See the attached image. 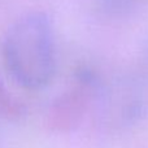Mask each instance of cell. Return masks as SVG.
<instances>
[{"mask_svg":"<svg viewBox=\"0 0 148 148\" xmlns=\"http://www.w3.org/2000/svg\"><path fill=\"white\" fill-rule=\"evenodd\" d=\"M3 51L9 73L25 88H42L53 77V33L47 16L31 13L20 18L8 30Z\"/></svg>","mask_w":148,"mask_h":148,"instance_id":"obj_1","label":"cell"},{"mask_svg":"<svg viewBox=\"0 0 148 148\" xmlns=\"http://www.w3.org/2000/svg\"><path fill=\"white\" fill-rule=\"evenodd\" d=\"M103 9L112 14H123L148 3V0H99Z\"/></svg>","mask_w":148,"mask_h":148,"instance_id":"obj_2","label":"cell"}]
</instances>
